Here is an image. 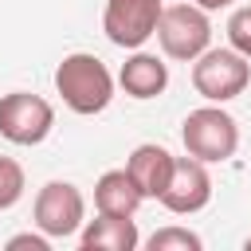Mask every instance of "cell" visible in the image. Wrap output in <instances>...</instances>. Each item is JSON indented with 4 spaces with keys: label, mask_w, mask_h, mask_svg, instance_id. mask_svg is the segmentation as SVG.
I'll return each instance as SVG.
<instances>
[{
    "label": "cell",
    "mask_w": 251,
    "mask_h": 251,
    "mask_svg": "<svg viewBox=\"0 0 251 251\" xmlns=\"http://www.w3.org/2000/svg\"><path fill=\"white\" fill-rule=\"evenodd\" d=\"M247 251H251V235H247Z\"/></svg>",
    "instance_id": "ac0fdd59"
},
{
    "label": "cell",
    "mask_w": 251,
    "mask_h": 251,
    "mask_svg": "<svg viewBox=\"0 0 251 251\" xmlns=\"http://www.w3.org/2000/svg\"><path fill=\"white\" fill-rule=\"evenodd\" d=\"M141 200L145 196H141V188L133 184V176L126 169H110L94 184V208L106 212V216H137Z\"/></svg>",
    "instance_id": "7c38bea8"
},
{
    "label": "cell",
    "mask_w": 251,
    "mask_h": 251,
    "mask_svg": "<svg viewBox=\"0 0 251 251\" xmlns=\"http://www.w3.org/2000/svg\"><path fill=\"white\" fill-rule=\"evenodd\" d=\"M212 200V176H208V165L196 161V157H176L173 165V176H169V188L161 192V204L176 216H192L200 208H208Z\"/></svg>",
    "instance_id": "ba28073f"
},
{
    "label": "cell",
    "mask_w": 251,
    "mask_h": 251,
    "mask_svg": "<svg viewBox=\"0 0 251 251\" xmlns=\"http://www.w3.org/2000/svg\"><path fill=\"white\" fill-rule=\"evenodd\" d=\"M118 82H122V90L129 94V98H157V94H165V86H169V67L157 59V55H149V51H133L126 63H122V71H118Z\"/></svg>",
    "instance_id": "8fae6325"
},
{
    "label": "cell",
    "mask_w": 251,
    "mask_h": 251,
    "mask_svg": "<svg viewBox=\"0 0 251 251\" xmlns=\"http://www.w3.org/2000/svg\"><path fill=\"white\" fill-rule=\"evenodd\" d=\"M86 224V196L71 180H47L35 192V227L51 239L78 235Z\"/></svg>",
    "instance_id": "8992f818"
},
{
    "label": "cell",
    "mask_w": 251,
    "mask_h": 251,
    "mask_svg": "<svg viewBox=\"0 0 251 251\" xmlns=\"http://www.w3.org/2000/svg\"><path fill=\"white\" fill-rule=\"evenodd\" d=\"M20 247H31V251H47L51 247V235H31V231H24V235H12L8 239V251H20Z\"/></svg>",
    "instance_id": "2e32d148"
},
{
    "label": "cell",
    "mask_w": 251,
    "mask_h": 251,
    "mask_svg": "<svg viewBox=\"0 0 251 251\" xmlns=\"http://www.w3.org/2000/svg\"><path fill=\"white\" fill-rule=\"evenodd\" d=\"M55 90H59V98H63L67 110L90 118V114H102L110 106V98H114V75H110V67L98 55L75 51V55H67L55 67Z\"/></svg>",
    "instance_id": "6da1fadb"
},
{
    "label": "cell",
    "mask_w": 251,
    "mask_h": 251,
    "mask_svg": "<svg viewBox=\"0 0 251 251\" xmlns=\"http://www.w3.org/2000/svg\"><path fill=\"white\" fill-rule=\"evenodd\" d=\"M227 43L239 55L251 59V4H243V8L231 12V20H227Z\"/></svg>",
    "instance_id": "9a60e30c"
},
{
    "label": "cell",
    "mask_w": 251,
    "mask_h": 251,
    "mask_svg": "<svg viewBox=\"0 0 251 251\" xmlns=\"http://www.w3.org/2000/svg\"><path fill=\"white\" fill-rule=\"evenodd\" d=\"M173 165H176V157H173L165 145H157V141H145V145H137V149L129 153V161H126V173L133 176V184L141 188V196H145V200H161V192L169 188Z\"/></svg>",
    "instance_id": "9c48e42d"
},
{
    "label": "cell",
    "mask_w": 251,
    "mask_h": 251,
    "mask_svg": "<svg viewBox=\"0 0 251 251\" xmlns=\"http://www.w3.org/2000/svg\"><path fill=\"white\" fill-rule=\"evenodd\" d=\"M251 82V59L235 47H208L200 59H192V86L208 102H231Z\"/></svg>",
    "instance_id": "3957f363"
},
{
    "label": "cell",
    "mask_w": 251,
    "mask_h": 251,
    "mask_svg": "<svg viewBox=\"0 0 251 251\" xmlns=\"http://www.w3.org/2000/svg\"><path fill=\"white\" fill-rule=\"evenodd\" d=\"M24 169H20V161H12V157H0V212H8V208H16L20 200H24Z\"/></svg>",
    "instance_id": "5bb4252c"
},
{
    "label": "cell",
    "mask_w": 251,
    "mask_h": 251,
    "mask_svg": "<svg viewBox=\"0 0 251 251\" xmlns=\"http://www.w3.org/2000/svg\"><path fill=\"white\" fill-rule=\"evenodd\" d=\"M145 247H149V251H200L204 239H200L196 231H188V227H161V231L149 235Z\"/></svg>",
    "instance_id": "4fadbf2b"
},
{
    "label": "cell",
    "mask_w": 251,
    "mask_h": 251,
    "mask_svg": "<svg viewBox=\"0 0 251 251\" xmlns=\"http://www.w3.org/2000/svg\"><path fill=\"white\" fill-rule=\"evenodd\" d=\"M157 43L169 59L192 63L212 47V20L200 4H169L157 24Z\"/></svg>",
    "instance_id": "277c9868"
},
{
    "label": "cell",
    "mask_w": 251,
    "mask_h": 251,
    "mask_svg": "<svg viewBox=\"0 0 251 251\" xmlns=\"http://www.w3.org/2000/svg\"><path fill=\"white\" fill-rule=\"evenodd\" d=\"M78 243H82V251H133L141 243V235H137L133 216H106V212H98L94 220L82 224Z\"/></svg>",
    "instance_id": "30bf717a"
},
{
    "label": "cell",
    "mask_w": 251,
    "mask_h": 251,
    "mask_svg": "<svg viewBox=\"0 0 251 251\" xmlns=\"http://www.w3.org/2000/svg\"><path fill=\"white\" fill-rule=\"evenodd\" d=\"M192 4H200L204 12H220V8H231L235 0H192Z\"/></svg>",
    "instance_id": "e0dca14e"
},
{
    "label": "cell",
    "mask_w": 251,
    "mask_h": 251,
    "mask_svg": "<svg viewBox=\"0 0 251 251\" xmlns=\"http://www.w3.org/2000/svg\"><path fill=\"white\" fill-rule=\"evenodd\" d=\"M180 141L188 157L204 165H224L239 149V122L220 102H208L200 110H188V118L180 122Z\"/></svg>",
    "instance_id": "7a4b0ae2"
},
{
    "label": "cell",
    "mask_w": 251,
    "mask_h": 251,
    "mask_svg": "<svg viewBox=\"0 0 251 251\" xmlns=\"http://www.w3.org/2000/svg\"><path fill=\"white\" fill-rule=\"evenodd\" d=\"M161 12H165L161 0H106L102 31H106V39H110L114 47L137 51L149 35H157Z\"/></svg>",
    "instance_id": "52a82bcc"
},
{
    "label": "cell",
    "mask_w": 251,
    "mask_h": 251,
    "mask_svg": "<svg viewBox=\"0 0 251 251\" xmlns=\"http://www.w3.org/2000/svg\"><path fill=\"white\" fill-rule=\"evenodd\" d=\"M55 129V110L31 90H12L0 98V137L12 145H39Z\"/></svg>",
    "instance_id": "5b68a950"
}]
</instances>
